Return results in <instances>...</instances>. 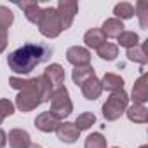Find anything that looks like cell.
<instances>
[{
  "label": "cell",
  "instance_id": "obj_23",
  "mask_svg": "<svg viewBox=\"0 0 148 148\" xmlns=\"http://www.w3.org/2000/svg\"><path fill=\"white\" fill-rule=\"evenodd\" d=\"M94 122H96L94 113L86 112V113H80V115L77 117V120H75V127H77L79 131H86V129H89Z\"/></svg>",
  "mask_w": 148,
  "mask_h": 148
},
{
  "label": "cell",
  "instance_id": "obj_8",
  "mask_svg": "<svg viewBox=\"0 0 148 148\" xmlns=\"http://www.w3.org/2000/svg\"><path fill=\"white\" fill-rule=\"evenodd\" d=\"M66 59L75 64V66H82V64H89L91 59V52L84 47H70L66 52Z\"/></svg>",
  "mask_w": 148,
  "mask_h": 148
},
{
  "label": "cell",
  "instance_id": "obj_16",
  "mask_svg": "<svg viewBox=\"0 0 148 148\" xmlns=\"http://www.w3.org/2000/svg\"><path fill=\"white\" fill-rule=\"evenodd\" d=\"M101 32H103L105 37H119V35L124 32V25H122V21H119V19H106V21L103 23Z\"/></svg>",
  "mask_w": 148,
  "mask_h": 148
},
{
  "label": "cell",
  "instance_id": "obj_5",
  "mask_svg": "<svg viewBox=\"0 0 148 148\" xmlns=\"http://www.w3.org/2000/svg\"><path fill=\"white\" fill-rule=\"evenodd\" d=\"M38 28L42 32V35L45 37H58L63 28H61V21H59V16L56 12V9L49 7V9H42V14H40V19H38Z\"/></svg>",
  "mask_w": 148,
  "mask_h": 148
},
{
  "label": "cell",
  "instance_id": "obj_31",
  "mask_svg": "<svg viewBox=\"0 0 148 148\" xmlns=\"http://www.w3.org/2000/svg\"><path fill=\"white\" fill-rule=\"evenodd\" d=\"M139 148H148V146H146V145H143V146H139Z\"/></svg>",
  "mask_w": 148,
  "mask_h": 148
},
{
  "label": "cell",
  "instance_id": "obj_32",
  "mask_svg": "<svg viewBox=\"0 0 148 148\" xmlns=\"http://www.w3.org/2000/svg\"><path fill=\"white\" fill-rule=\"evenodd\" d=\"M115 148H117V146H115Z\"/></svg>",
  "mask_w": 148,
  "mask_h": 148
},
{
  "label": "cell",
  "instance_id": "obj_27",
  "mask_svg": "<svg viewBox=\"0 0 148 148\" xmlns=\"http://www.w3.org/2000/svg\"><path fill=\"white\" fill-rule=\"evenodd\" d=\"M14 113V105L9 101V99H0V124H2V120L9 115Z\"/></svg>",
  "mask_w": 148,
  "mask_h": 148
},
{
  "label": "cell",
  "instance_id": "obj_3",
  "mask_svg": "<svg viewBox=\"0 0 148 148\" xmlns=\"http://www.w3.org/2000/svg\"><path fill=\"white\" fill-rule=\"evenodd\" d=\"M127 101H129V98H127V92H125L124 89L115 91V92L106 99V103L103 105V115H105V119H106V120H117V119L125 112Z\"/></svg>",
  "mask_w": 148,
  "mask_h": 148
},
{
  "label": "cell",
  "instance_id": "obj_19",
  "mask_svg": "<svg viewBox=\"0 0 148 148\" xmlns=\"http://www.w3.org/2000/svg\"><path fill=\"white\" fill-rule=\"evenodd\" d=\"M19 7L26 12V18L32 21V23H38V19H40V14H42V9H40V5L37 4V2H23V4H19Z\"/></svg>",
  "mask_w": 148,
  "mask_h": 148
},
{
  "label": "cell",
  "instance_id": "obj_17",
  "mask_svg": "<svg viewBox=\"0 0 148 148\" xmlns=\"http://www.w3.org/2000/svg\"><path fill=\"white\" fill-rule=\"evenodd\" d=\"M101 87L115 92V91H120L124 87V80H122V77L115 75V73H106L101 80Z\"/></svg>",
  "mask_w": 148,
  "mask_h": 148
},
{
  "label": "cell",
  "instance_id": "obj_29",
  "mask_svg": "<svg viewBox=\"0 0 148 148\" xmlns=\"http://www.w3.org/2000/svg\"><path fill=\"white\" fill-rule=\"evenodd\" d=\"M5 143H7V136H5V132L2 129H0V148H4Z\"/></svg>",
  "mask_w": 148,
  "mask_h": 148
},
{
  "label": "cell",
  "instance_id": "obj_14",
  "mask_svg": "<svg viewBox=\"0 0 148 148\" xmlns=\"http://www.w3.org/2000/svg\"><path fill=\"white\" fill-rule=\"evenodd\" d=\"M91 77H94V70L91 64H82V66H75V70H73L71 73V79L73 82H75L77 86H82L86 80H89Z\"/></svg>",
  "mask_w": 148,
  "mask_h": 148
},
{
  "label": "cell",
  "instance_id": "obj_26",
  "mask_svg": "<svg viewBox=\"0 0 148 148\" xmlns=\"http://www.w3.org/2000/svg\"><path fill=\"white\" fill-rule=\"evenodd\" d=\"M12 19H14L12 12H11V11H9L7 7L0 5V30H7V28L11 26Z\"/></svg>",
  "mask_w": 148,
  "mask_h": 148
},
{
  "label": "cell",
  "instance_id": "obj_13",
  "mask_svg": "<svg viewBox=\"0 0 148 148\" xmlns=\"http://www.w3.org/2000/svg\"><path fill=\"white\" fill-rule=\"evenodd\" d=\"M132 99L138 105H143L148 99V84H146V77L145 75H141L138 79V82L134 84V87H132Z\"/></svg>",
  "mask_w": 148,
  "mask_h": 148
},
{
  "label": "cell",
  "instance_id": "obj_7",
  "mask_svg": "<svg viewBox=\"0 0 148 148\" xmlns=\"http://www.w3.org/2000/svg\"><path fill=\"white\" fill-rule=\"evenodd\" d=\"M56 134L64 143H75L79 139V136H80V131L71 122H59V125L56 129Z\"/></svg>",
  "mask_w": 148,
  "mask_h": 148
},
{
  "label": "cell",
  "instance_id": "obj_9",
  "mask_svg": "<svg viewBox=\"0 0 148 148\" xmlns=\"http://www.w3.org/2000/svg\"><path fill=\"white\" fill-rule=\"evenodd\" d=\"M44 75H45V79L51 82V86L54 87V91L59 89V87H63V82H64V70H63L59 64H51V66H47L45 71H44Z\"/></svg>",
  "mask_w": 148,
  "mask_h": 148
},
{
  "label": "cell",
  "instance_id": "obj_4",
  "mask_svg": "<svg viewBox=\"0 0 148 148\" xmlns=\"http://www.w3.org/2000/svg\"><path fill=\"white\" fill-rule=\"evenodd\" d=\"M71 108L73 106H71V101L68 98L66 87L56 89L52 92V96H51V110H49V113H52L58 120H61V119H64V117H68L71 113Z\"/></svg>",
  "mask_w": 148,
  "mask_h": 148
},
{
  "label": "cell",
  "instance_id": "obj_25",
  "mask_svg": "<svg viewBox=\"0 0 148 148\" xmlns=\"http://www.w3.org/2000/svg\"><path fill=\"white\" fill-rule=\"evenodd\" d=\"M115 14H117V18L129 19V18H132V14H134V7H132L131 4H125V2H122V4L115 5Z\"/></svg>",
  "mask_w": 148,
  "mask_h": 148
},
{
  "label": "cell",
  "instance_id": "obj_12",
  "mask_svg": "<svg viewBox=\"0 0 148 148\" xmlns=\"http://www.w3.org/2000/svg\"><path fill=\"white\" fill-rule=\"evenodd\" d=\"M80 87H82V92H84V96H86L87 99H98L99 94H101V91H103L101 82H99L96 77H91V79L86 80Z\"/></svg>",
  "mask_w": 148,
  "mask_h": 148
},
{
  "label": "cell",
  "instance_id": "obj_11",
  "mask_svg": "<svg viewBox=\"0 0 148 148\" xmlns=\"http://www.w3.org/2000/svg\"><path fill=\"white\" fill-rule=\"evenodd\" d=\"M7 141H9L11 148H28L32 145L30 134L23 129H12L7 136Z\"/></svg>",
  "mask_w": 148,
  "mask_h": 148
},
{
  "label": "cell",
  "instance_id": "obj_1",
  "mask_svg": "<svg viewBox=\"0 0 148 148\" xmlns=\"http://www.w3.org/2000/svg\"><path fill=\"white\" fill-rule=\"evenodd\" d=\"M52 56V47L47 44H25L9 54L7 64L14 73L26 75L40 63L49 61Z\"/></svg>",
  "mask_w": 148,
  "mask_h": 148
},
{
  "label": "cell",
  "instance_id": "obj_24",
  "mask_svg": "<svg viewBox=\"0 0 148 148\" xmlns=\"http://www.w3.org/2000/svg\"><path fill=\"white\" fill-rule=\"evenodd\" d=\"M86 148H106V139L99 132H92L86 139Z\"/></svg>",
  "mask_w": 148,
  "mask_h": 148
},
{
  "label": "cell",
  "instance_id": "obj_6",
  "mask_svg": "<svg viewBox=\"0 0 148 148\" xmlns=\"http://www.w3.org/2000/svg\"><path fill=\"white\" fill-rule=\"evenodd\" d=\"M56 12L59 16V21H61V28L66 30L71 25L73 16H75V12H77V4L75 2H59Z\"/></svg>",
  "mask_w": 148,
  "mask_h": 148
},
{
  "label": "cell",
  "instance_id": "obj_2",
  "mask_svg": "<svg viewBox=\"0 0 148 148\" xmlns=\"http://www.w3.org/2000/svg\"><path fill=\"white\" fill-rule=\"evenodd\" d=\"M9 84L14 89H23L16 98V105L21 112H30V110L37 108L40 103H44V92H42V84H40L38 77L30 79V80L12 77L9 80Z\"/></svg>",
  "mask_w": 148,
  "mask_h": 148
},
{
  "label": "cell",
  "instance_id": "obj_15",
  "mask_svg": "<svg viewBox=\"0 0 148 148\" xmlns=\"http://www.w3.org/2000/svg\"><path fill=\"white\" fill-rule=\"evenodd\" d=\"M84 40H86V44H87L89 47H92V49H99L101 45H105V44H106V37H105V35H103V32H101V30H98V28L89 30V32L86 33Z\"/></svg>",
  "mask_w": 148,
  "mask_h": 148
},
{
  "label": "cell",
  "instance_id": "obj_18",
  "mask_svg": "<svg viewBox=\"0 0 148 148\" xmlns=\"http://www.w3.org/2000/svg\"><path fill=\"white\" fill-rule=\"evenodd\" d=\"M127 117H129V120H132V122L145 124V122H146V119H148V112H146V108H145L143 105L134 103V105L127 110Z\"/></svg>",
  "mask_w": 148,
  "mask_h": 148
},
{
  "label": "cell",
  "instance_id": "obj_20",
  "mask_svg": "<svg viewBox=\"0 0 148 148\" xmlns=\"http://www.w3.org/2000/svg\"><path fill=\"white\" fill-rule=\"evenodd\" d=\"M127 58L131 59V61H136V63H141V64H145L146 63V44L145 45H134V47H131V49H127Z\"/></svg>",
  "mask_w": 148,
  "mask_h": 148
},
{
  "label": "cell",
  "instance_id": "obj_21",
  "mask_svg": "<svg viewBox=\"0 0 148 148\" xmlns=\"http://www.w3.org/2000/svg\"><path fill=\"white\" fill-rule=\"evenodd\" d=\"M117 38H119V44L122 47H127V49H131V47H134V45L139 44V37L134 32H122Z\"/></svg>",
  "mask_w": 148,
  "mask_h": 148
},
{
  "label": "cell",
  "instance_id": "obj_10",
  "mask_svg": "<svg viewBox=\"0 0 148 148\" xmlns=\"http://www.w3.org/2000/svg\"><path fill=\"white\" fill-rule=\"evenodd\" d=\"M35 125H37V129H40L42 132H52V131L58 129L59 120H58L52 113L44 112V113H40V115L35 119Z\"/></svg>",
  "mask_w": 148,
  "mask_h": 148
},
{
  "label": "cell",
  "instance_id": "obj_28",
  "mask_svg": "<svg viewBox=\"0 0 148 148\" xmlns=\"http://www.w3.org/2000/svg\"><path fill=\"white\" fill-rule=\"evenodd\" d=\"M7 45V30H0V52Z\"/></svg>",
  "mask_w": 148,
  "mask_h": 148
},
{
  "label": "cell",
  "instance_id": "obj_30",
  "mask_svg": "<svg viewBox=\"0 0 148 148\" xmlns=\"http://www.w3.org/2000/svg\"><path fill=\"white\" fill-rule=\"evenodd\" d=\"M28 148H42V146H40V145H30Z\"/></svg>",
  "mask_w": 148,
  "mask_h": 148
},
{
  "label": "cell",
  "instance_id": "obj_22",
  "mask_svg": "<svg viewBox=\"0 0 148 148\" xmlns=\"http://www.w3.org/2000/svg\"><path fill=\"white\" fill-rule=\"evenodd\" d=\"M98 54H99L101 59L112 61V59L117 58V54H119V47H117L115 44H108V42H106L105 45H101V47L98 49Z\"/></svg>",
  "mask_w": 148,
  "mask_h": 148
}]
</instances>
